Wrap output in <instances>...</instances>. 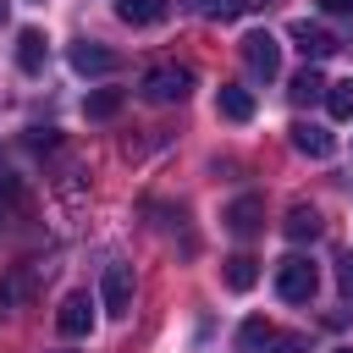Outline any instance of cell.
<instances>
[{
	"mask_svg": "<svg viewBox=\"0 0 353 353\" xmlns=\"http://www.w3.org/2000/svg\"><path fill=\"white\" fill-rule=\"evenodd\" d=\"M215 110H221L226 121H248V116H254V94H248V88H237V83H221Z\"/></svg>",
	"mask_w": 353,
	"mask_h": 353,
	"instance_id": "obj_13",
	"label": "cell"
},
{
	"mask_svg": "<svg viewBox=\"0 0 353 353\" xmlns=\"http://www.w3.org/2000/svg\"><path fill=\"white\" fill-rule=\"evenodd\" d=\"M336 287H342V292L353 298V248H347V254L336 259Z\"/></svg>",
	"mask_w": 353,
	"mask_h": 353,
	"instance_id": "obj_22",
	"label": "cell"
},
{
	"mask_svg": "<svg viewBox=\"0 0 353 353\" xmlns=\"http://www.w3.org/2000/svg\"><path fill=\"white\" fill-rule=\"evenodd\" d=\"M121 105H127V94H121V88H94V94L83 99L88 121H110V116H121Z\"/></svg>",
	"mask_w": 353,
	"mask_h": 353,
	"instance_id": "obj_15",
	"label": "cell"
},
{
	"mask_svg": "<svg viewBox=\"0 0 353 353\" xmlns=\"http://www.w3.org/2000/svg\"><path fill=\"white\" fill-rule=\"evenodd\" d=\"M44 55H50V39L39 28H22L17 33V66L22 72H44Z\"/></svg>",
	"mask_w": 353,
	"mask_h": 353,
	"instance_id": "obj_10",
	"label": "cell"
},
{
	"mask_svg": "<svg viewBox=\"0 0 353 353\" xmlns=\"http://www.w3.org/2000/svg\"><path fill=\"white\" fill-rule=\"evenodd\" d=\"M165 11H171V0H116V17L132 28H154Z\"/></svg>",
	"mask_w": 353,
	"mask_h": 353,
	"instance_id": "obj_12",
	"label": "cell"
},
{
	"mask_svg": "<svg viewBox=\"0 0 353 353\" xmlns=\"http://www.w3.org/2000/svg\"><path fill=\"white\" fill-rule=\"evenodd\" d=\"M72 72H83V77H110V72H121V55L105 50V44H94V39H83V44H72Z\"/></svg>",
	"mask_w": 353,
	"mask_h": 353,
	"instance_id": "obj_7",
	"label": "cell"
},
{
	"mask_svg": "<svg viewBox=\"0 0 353 353\" xmlns=\"http://www.w3.org/2000/svg\"><path fill=\"white\" fill-rule=\"evenodd\" d=\"M0 199H17V182L11 176H0Z\"/></svg>",
	"mask_w": 353,
	"mask_h": 353,
	"instance_id": "obj_24",
	"label": "cell"
},
{
	"mask_svg": "<svg viewBox=\"0 0 353 353\" xmlns=\"http://www.w3.org/2000/svg\"><path fill=\"white\" fill-rule=\"evenodd\" d=\"M287 94H292V105H314V99L325 94V77H320L314 66H303V72L292 77V88H287Z\"/></svg>",
	"mask_w": 353,
	"mask_h": 353,
	"instance_id": "obj_16",
	"label": "cell"
},
{
	"mask_svg": "<svg viewBox=\"0 0 353 353\" xmlns=\"http://www.w3.org/2000/svg\"><path fill=\"white\" fill-rule=\"evenodd\" d=\"M320 6H325V11H336V17H347V11H353V0H320Z\"/></svg>",
	"mask_w": 353,
	"mask_h": 353,
	"instance_id": "obj_23",
	"label": "cell"
},
{
	"mask_svg": "<svg viewBox=\"0 0 353 353\" xmlns=\"http://www.w3.org/2000/svg\"><path fill=\"white\" fill-rule=\"evenodd\" d=\"M325 105L336 121H353V83H325Z\"/></svg>",
	"mask_w": 353,
	"mask_h": 353,
	"instance_id": "obj_18",
	"label": "cell"
},
{
	"mask_svg": "<svg viewBox=\"0 0 353 353\" xmlns=\"http://www.w3.org/2000/svg\"><path fill=\"white\" fill-rule=\"evenodd\" d=\"M237 50H243V66H248L254 77H276V72H281V44H276L265 28H259V33H243Z\"/></svg>",
	"mask_w": 353,
	"mask_h": 353,
	"instance_id": "obj_4",
	"label": "cell"
},
{
	"mask_svg": "<svg viewBox=\"0 0 353 353\" xmlns=\"http://www.w3.org/2000/svg\"><path fill=\"white\" fill-rule=\"evenodd\" d=\"M265 353H309V342H303V336H281V331H276Z\"/></svg>",
	"mask_w": 353,
	"mask_h": 353,
	"instance_id": "obj_21",
	"label": "cell"
},
{
	"mask_svg": "<svg viewBox=\"0 0 353 353\" xmlns=\"http://www.w3.org/2000/svg\"><path fill=\"white\" fill-rule=\"evenodd\" d=\"M270 336H276V325H265V320H243V331H237V342H243L248 353H265Z\"/></svg>",
	"mask_w": 353,
	"mask_h": 353,
	"instance_id": "obj_17",
	"label": "cell"
},
{
	"mask_svg": "<svg viewBox=\"0 0 353 353\" xmlns=\"http://www.w3.org/2000/svg\"><path fill=\"white\" fill-rule=\"evenodd\" d=\"M237 237H254L259 226H265V199H254V193H243V199H232L226 204V215H221Z\"/></svg>",
	"mask_w": 353,
	"mask_h": 353,
	"instance_id": "obj_8",
	"label": "cell"
},
{
	"mask_svg": "<svg viewBox=\"0 0 353 353\" xmlns=\"http://www.w3.org/2000/svg\"><path fill=\"white\" fill-rule=\"evenodd\" d=\"M55 331L61 336H88L94 331V298L88 292H66L61 309H55Z\"/></svg>",
	"mask_w": 353,
	"mask_h": 353,
	"instance_id": "obj_6",
	"label": "cell"
},
{
	"mask_svg": "<svg viewBox=\"0 0 353 353\" xmlns=\"http://www.w3.org/2000/svg\"><path fill=\"white\" fill-rule=\"evenodd\" d=\"M287 132H292V149H298V154H309V160H325V154L336 149V138H331L325 127H314V121H292Z\"/></svg>",
	"mask_w": 353,
	"mask_h": 353,
	"instance_id": "obj_9",
	"label": "cell"
},
{
	"mask_svg": "<svg viewBox=\"0 0 353 353\" xmlns=\"http://www.w3.org/2000/svg\"><path fill=\"white\" fill-rule=\"evenodd\" d=\"M221 281H226L232 292H248V287L259 281V259H254V254H232V259L221 265Z\"/></svg>",
	"mask_w": 353,
	"mask_h": 353,
	"instance_id": "obj_14",
	"label": "cell"
},
{
	"mask_svg": "<svg viewBox=\"0 0 353 353\" xmlns=\"http://www.w3.org/2000/svg\"><path fill=\"white\" fill-rule=\"evenodd\" d=\"M259 0H204V17H215V22H232V17H243V11H254Z\"/></svg>",
	"mask_w": 353,
	"mask_h": 353,
	"instance_id": "obj_19",
	"label": "cell"
},
{
	"mask_svg": "<svg viewBox=\"0 0 353 353\" xmlns=\"http://www.w3.org/2000/svg\"><path fill=\"white\" fill-rule=\"evenodd\" d=\"M6 17H11V0H0V22H6Z\"/></svg>",
	"mask_w": 353,
	"mask_h": 353,
	"instance_id": "obj_25",
	"label": "cell"
},
{
	"mask_svg": "<svg viewBox=\"0 0 353 353\" xmlns=\"http://www.w3.org/2000/svg\"><path fill=\"white\" fill-rule=\"evenodd\" d=\"M28 287H33V276H28V270L6 276V281H0V309H6V303H17V298H28Z\"/></svg>",
	"mask_w": 353,
	"mask_h": 353,
	"instance_id": "obj_20",
	"label": "cell"
},
{
	"mask_svg": "<svg viewBox=\"0 0 353 353\" xmlns=\"http://www.w3.org/2000/svg\"><path fill=\"white\" fill-rule=\"evenodd\" d=\"M314 287H320V270H314L303 254H287V259L276 265V292H281L287 303H309Z\"/></svg>",
	"mask_w": 353,
	"mask_h": 353,
	"instance_id": "obj_2",
	"label": "cell"
},
{
	"mask_svg": "<svg viewBox=\"0 0 353 353\" xmlns=\"http://www.w3.org/2000/svg\"><path fill=\"white\" fill-rule=\"evenodd\" d=\"M336 353H353V347H336Z\"/></svg>",
	"mask_w": 353,
	"mask_h": 353,
	"instance_id": "obj_26",
	"label": "cell"
},
{
	"mask_svg": "<svg viewBox=\"0 0 353 353\" xmlns=\"http://www.w3.org/2000/svg\"><path fill=\"white\" fill-rule=\"evenodd\" d=\"M281 232H287L292 243H314V237H320V210H314V204H292L287 221H281Z\"/></svg>",
	"mask_w": 353,
	"mask_h": 353,
	"instance_id": "obj_11",
	"label": "cell"
},
{
	"mask_svg": "<svg viewBox=\"0 0 353 353\" xmlns=\"http://www.w3.org/2000/svg\"><path fill=\"white\" fill-rule=\"evenodd\" d=\"M99 303H105V314H116V320L132 314V265H105V276H99Z\"/></svg>",
	"mask_w": 353,
	"mask_h": 353,
	"instance_id": "obj_3",
	"label": "cell"
},
{
	"mask_svg": "<svg viewBox=\"0 0 353 353\" xmlns=\"http://www.w3.org/2000/svg\"><path fill=\"white\" fill-rule=\"evenodd\" d=\"M188 94H193V72H188V66L160 61V66L143 72V99H154V105H182Z\"/></svg>",
	"mask_w": 353,
	"mask_h": 353,
	"instance_id": "obj_1",
	"label": "cell"
},
{
	"mask_svg": "<svg viewBox=\"0 0 353 353\" xmlns=\"http://www.w3.org/2000/svg\"><path fill=\"white\" fill-rule=\"evenodd\" d=\"M287 39L303 50V61H325V55H336V50H342V39H336V33H325L320 22H303V17L287 28Z\"/></svg>",
	"mask_w": 353,
	"mask_h": 353,
	"instance_id": "obj_5",
	"label": "cell"
}]
</instances>
